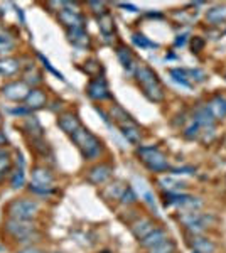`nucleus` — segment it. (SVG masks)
<instances>
[{
  "label": "nucleus",
  "mask_w": 226,
  "mask_h": 253,
  "mask_svg": "<svg viewBox=\"0 0 226 253\" xmlns=\"http://www.w3.org/2000/svg\"><path fill=\"white\" fill-rule=\"evenodd\" d=\"M135 78H137V83L140 84L142 93L145 95V98L149 101H154V103H160L164 100V88L162 83L159 81L157 75L154 73V69H150L145 64H137L134 69Z\"/></svg>",
  "instance_id": "nucleus-1"
},
{
  "label": "nucleus",
  "mask_w": 226,
  "mask_h": 253,
  "mask_svg": "<svg viewBox=\"0 0 226 253\" xmlns=\"http://www.w3.org/2000/svg\"><path fill=\"white\" fill-rule=\"evenodd\" d=\"M71 140L75 142V145L80 149L81 156L86 161H94V159L100 157V154L103 152V144L96 135H93L88 128L80 126L75 133L71 135Z\"/></svg>",
  "instance_id": "nucleus-2"
},
{
  "label": "nucleus",
  "mask_w": 226,
  "mask_h": 253,
  "mask_svg": "<svg viewBox=\"0 0 226 253\" xmlns=\"http://www.w3.org/2000/svg\"><path fill=\"white\" fill-rule=\"evenodd\" d=\"M5 213L9 218L32 221V218H36L39 213V203L34 201V199H27V198L14 199V201H10L9 205H7Z\"/></svg>",
  "instance_id": "nucleus-3"
},
{
  "label": "nucleus",
  "mask_w": 226,
  "mask_h": 253,
  "mask_svg": "<svg viewBox=\"0 0 226 253\" xmlns=\"http://www.w3.org/2000/svg\"><path fill=\"white\" fill-rule=\"evenodd\" d=\"M138 157L143 162V166L147 167L152 172H164V170H169V162H167V157L164 152H160L155 145L150 147H140L137 150Z\"/></svg>",
  "instance_id": "nucleus-4"
},
{
  "label": "nucleus",
  "mask_w": 226,
  "mask_h": 253,
  "mask_svg": "<svg viewBox=\"0 0 226 253\" xmlns=\"http://www.w3.org/2000/svg\"><path fill=\"white\" fill-rule=\"evenodd\" d=\"M3 231L7 235L14 236L19 242H26V240L36 231L34 223L27 221V219H15V218H9L5 223H3Z\"/></svg>",
  "instance_id": "nucleus-5"
},
{
  "label": "nucleus",
  "mask_w": 226,
  "mask_h": 253,
  "mask_svg": "<svg viewBox=\"0 0 226 253\" xmlns=\"http://www.w3.org/2000/svg\"><path fill=\"white\" fill-rule=\"evenodd\" d=\"M29 91L31 89L24 81H10L2 86V95L12 101H26Z\"/></svg>",
  "instance_id": "nucleus-6"
},
{
  "label": "nucleus",
  "mask_w": 226,
  "mask_h": 253,
  "mask_svg": "<svg viewBox=\"0 0 226 253\" xmlns=\"http://www.w3.org/2000/svg\"><path fill=\"white\" fill-rule=\"evenodd\" d=\"M57 19L59 22L66 27L68 31L73 29H85V15H81L78 10H68V9H61L57 12Z\"/></svg>",
  "instance_id": "nucleus-7"
},
{
  "label": "nucleus",
  "mask_w": 226,
  "mask_h": 253,
  "mask_svg": "<svg viewBox=\"0 0 226 253\" xmlns=\"http://www.w3.org/2000/svg\"><path fill=\"white\" fill-rule=\"evenodd\" d=\"M86 93L88 96L94 101H103L106 98H110V88L108 83L103 76H98V78H93L88 83V88H86Z\"/></svg>",
  "instance_id": "nucleus-8"
},
{
  "label": "nucleus",
  "mask_w": 226,
  "mask_h": 253,
  "mask_svg": "<svg viewBox=\"0 0 226 253\" xmlns=\"http://www.w3.org/2000/svg\"><path fill=\"white\" fill-rule=\"evenodd\" d=\"M113 174V167L108 166V164H96L93 166L91 169L88 170V174H86V181L90 182V184L93 186H100L103 184V182L108 181L110 177H112Z\"/></svg>",
  "instance_id": "nucleus-9"
},
{
  "label": "nucleus",
  "mask_w": 226,
  "mask_h": 253,
  "mask_svg": "<svg viewBox=\"0 0 226 253\" xmlns=\"http://www.w3.org/2000/svg\"><path fill=\"white\" fill-rule=\"evenodd\" d=\"M57 126H59L64 133H68V135L71 137L73 133H75L76 130L81 126V122H80V118H78L76 113L66 112V113H61V115L57 117Z\"/></svg>",
  "instance_id": "nucleus-10"
},
{
  "label": "nucleus",
  "mask_w": 226,
  "mask_h": 253,
  "mask_svg": "<svg viewBox=\"0 0 226 253\" xmlns=\"http://www.w3.org/2000/svg\"><path fill=\"white\" fill-rule=\"evenodd\" d=\"M24 107L29 108L31 112H34V110H41L46 107L47 103V98H46V93L43 91V89L39 88H32L31 91H29V95L26 98V101H24Z\"/></svg>",
  "instance_id": "nucleus-11"
},
{
  "label": "nucleus",
  "mask_w": 226,
  "mask_h": 253,
  "mask_svg": "<svg viewBox=\"0 0 226 253\" xmlns=\"http://www.w3.org/2000/svg\"><path fill=\"white\" fill-rule=\"evenodd\" d=\"M130 230H132V235L135 236V238L140 242V240H143L147 235L155 230V224L149 218H142V219H137L135 223H132Z\"/></svg>",
  "instance_id": "nucleus-12"
},
{
  "label": "nucleus",
  "mask_w": 226,
  "mask_h": 253,
  "mask_svg": "<svg viewBox=\"0 0 226 253\" xmlns=\"http://www.w3.org/2000/svg\"><path fill=\"white\" fill-rule=\"evenodd\" d=\"M22 130L26 132V135L31 137V140H38V138H43L44 135L43 125L36 117H26V120L22 124Z\"/></svg>",
  "instance_id": "nucleus-13"
},
{
  "label": "nucleus",
  "mask_w": 226,
  "mask_h": 253,
  "mask_svg": "<svg viewBox=\"0 0 226 253\" xmlns=\"http://www.w3.org/2000/svg\"><path fill=\"white\" fill-rule=\"evenodd\" d=\"M166 240H169V235H167L166 230H162V228H155L152 233H149L143 240H140V247L142 248H147V250H150V248L157 247L162 242H166Z\"/></svg>",
  "instance_id": "nucleus-14"
},
{
  "label": "nucleus",
  "mask_w": 226,
  "mask_h": 253,
  "mask_svg": "<svg viewBox=\"0 0 226 253\" xmlns=\"http://www.w3.org/2000/svg\"><path fill=\"white\" fill-rule=\"evenodd\" d=\"M189 245L192 247V250L198 252V253H215L216 252V245L209 238H204L203 235H192Z\"/></svg>",
  "instance_id": "nucleus-15"
},
{
  "label": "nucleus",
  "mask_w": 226,
  "mask_h": 253,
  "mask_svg": "<svg viewBox=\"0 0 226 253\" xmlns=\"http://www.w3.org/2000/svg\"><path fill=\"white\" fill-rule=\"evenodd\" d=\"M122 135L127 138V142H130L132 145H138L142 140V130L138 128L135 122H129V124L120 125Z\"/></svg>",
  "instance_id": "nucleus-16"
},
{
  "label": "nucleus",
  "mask_w": 226,
  "mask_h": 253,
  "mask_svg": "<svg viewBox=\"0 0 226 253\" xmlns=\"http://www.w3.org/2000/svg\"><path fill=\"white\" fill-rule=\"evenodd\" d=\"M32 184L38 186H51L54 182V175L47 167H34L32 169Z\"/></svg>",
  "instance_id": "nucleus-17"
},
{
  "label": "nucleus",
  "mask_w": 226,
  "mask_h": 253,
  "mask_svg": "<svg viewBox=\"0 0 226 253\" xmlns=\"http://www.w3.org/2000/svg\"><path fill=\"white\" fill-rule=\"evenodd\" d=\"M20 61L15 58H2L0 59V75L5 76V78H10V76H15L20 69Z\"/></svg>",
  "instance_id": "nucleus-18"
},
{
  "label": "nucleus",
  "mask_w": 226,
  "mask_h": 253,
  "mask_svg": "<svg viewBox=\"0 0 226 253\" xmlns=\"http://www.w3.org/2000/svg\"><path fill=\"white\" fill-rule=\"evenodd\" d=\"M201 128H206V126H215V117L211 115V112L208 110V107H199L198 110L194 112V120Z\"/></svg>",
  "instance_id": "nucleus-19"
},
{
  "label": "nucleus",
  "mask_w": 226,
  "mask_h": 253,
  "mask_svg": "<svg viewBox=\"0 0 226 253\" xmlns=\"http://www.w3.org/2000/svg\"><path fill=\"white\" fill-rule=\"evenodd\" d=\"M206 107H208L209 112H211V115L215 117V120L226 117V98H223V96H215L206 105Z\"/></svg>",
  "instance_id": "nucleus-20"
},
{
  "label": "nucleus",
  "mask_w": 226,
  "mask_h": 253,
  "mask_svg": "<svg viewBox=\"0 0 226 253\" xmlns=\"http://www.w3.org/2000/svg\"><path fill=\"white\" fill-rule=\"evenodd\" d=\"M68 39H69V42L76 47H88L90 46V36L85 29L68 31Z\"/></svg>",
  "instance_id": "nucleus-21"
},
{
  "label": "nucleus",
  "mask_w": 226,
  "mask_h": 253,
  "mask_svg": "<svg viewBox=\"0 0 226 253\" xmlns=\"http://www.w3.org/2000/svg\"><path fill=\"white\" fill-rule=\"evenodd\" d=\"M98 27H100V32L105 36V38H112L115 32V19L112 14H103L98 17Z\"/></svg>",
  "instance_id": "nucleus-22"
},
{
  "label": "nucleus",
  "mask_w": 226,
  "mask_h": 253,
  "mask_svg": "<svg viewBox=\"0 0 226 253\" xmlns=\"http://www.w3.org/2000/svg\"><path fill=\"white\" fill-rule=\"evenodd\" d=\"M117 58H118V61H120V64L127 69V71H132V69H134V64H135V58H134L132 51H130L129 47L118 46V47H117Z\"/></svg>",
  "instance_id": "nucleus-23"
},
{
  "label": "nucleus",
  "mask_w": 226,
  "mask_h": 253,
  "mask_svg": "<svg viewBox=\"0 0 226 253\" xmlns=\"http://www.w3.org/2000/svg\"><path fill=\"white\" fill-rule=\"evenodd\" d=\"M191 194H184V193H167L164 194V206H181L184 208V205L191 199Z\"/></svg>",
  "instance_id": "nucleus-24"
},
{
  "label": "nucleus",
  "mask_w": 226,
  "mask_h": 253,
  "mask_svg": "<svg viewBox=\"0 0 226 253\" xmlns=\"http://www.w3.org/2000/svg\"><path fill=\"white\" fill-rule=\"evenodd\" d=\"M24 83L27 86H38V84L43 83V75L38 71V68L34 64H29L26 71H24Z\"/></svg>",
  "instance_id": "nucleus-25"
},
{
  "label": "nucleus",
  "mask_w": 226,
  "mask_h": 253,
  "mask_svg": "<svg viewBox=\"0 0 226 253\" xmlns=\"http://www.w3.org/2000/svg\"><path fill=\"white\" fill-rule=\"evenodd\" d=\"M110 115H112V120L115 124H118V126L123 124H129V122H134L132 117H130L122 107H118V105H113L112 110H110Z\"/></svg>",
  "instance_id": "nucleus-26"
},
{
  "label": "nucleus",
  "mask_w": 226,
  "mask_h": 253,
  "mask_svg": "<svg viewBox=\"0 0 226 253\" xmlns=\"http://www.w3.org/2000/svg\"><path fill=\"white\" fill-rule=\"evenodd\" d=\"M171 78L176 81V83L182 84L184 88H191V81H189V76H187V69H182V68H174L169 71Z\"/></svg>",
  "instance_id": "nucleus-27"
},
{
  "label": "nucleus",
  "mask_w": 226,
  "mask_h": 253,
  "mask_svg": "<svg viewBox=\"0 0 226 253\" xmlns=\"http://www.w3.org/2000/svg\"><path fill=\"white\" fill-rule=\"evenodd\" d=\"M225 19H226V9L221 5L213 7V9H209L206 12V20L209 24H220V22H223Z\"/></svg>",
  "instance_id": "nucleus-28"
},
{
  "label": "nucleus",
  "mask_w": 226,
  "mask_h": 253,
  "mask_svg": "<svg viewBox=\"0 0 226 253\" xmlns=\"http://www.w3.org/2000/svg\"><path fill=\"white\" fill-rule=\"evenodd\" d=\"M14 49H15V39L12 38L10 34L3 32V34L0 36V56L10 54Z\"/></svg>",
  "instance_id": "nucleus-29"
},
{
  "label": "nucleus",
  "mask_w": 226,
  "mask_h": 253,
  "mask_svg": "<svg viewBox=\"0 0 226 253\" xmlns=\"http://www.w3.org/2000/svg\"><path fill=\"white\" fill-rule=\"evenodd\" d=\"M127 189V186H123L122 182H113L103 191V198L106 199H120L123 191Z\"/></svg>",
  "instance_id": "nucleus-30"
},
{
  "label": "nucleus",
  "mask_w": 226,
  "mask_h": 253,
  "mask_svg": "<svg viewBox=\"0 0 226 253\" xmlns=\"http://www.w3.org/2000/svg\"><path fill=\"white\" fill-rule=\"evenodd\" d=\"M132 41H134L135 46H138L140 49H157L159 47L157 42H152L149 38H145V36L140 34V32H135L132 36Z\"/></svg>",
  "instance_id": "nucleus-31"
},
{
  "label": "nucleus",
  "mask_w": 226,
  "mask_h": 253,
  "mask_svg": "<svg viewBox=\"0 0 226 253\" xmlns=\"http://www.w3.org/2000/svg\"><path fill=\"white\" fill-rule=\"evenodd\" d=\"M81 69H83L88 76H91V78H98V76H100V71H101V64L98 63L96 59H88L83 66H81Z\"/></svg>",
  "instance_id": "nucleus-32"
},
{
  "label": "nucleus",
  "mask_w": 226,
  "mask_h": 253,
  "mask_svg": "<svg viewBox=\"0 0 226 253\" xmlns=\"http://www.w3.org/2000/svg\"><path fill=\"white\" fill-rule=\"evenodd\" d=\"M26 184V174H24V167H17V169L12 172L10 177V186L12 189H20Z\"/></svg>",
  "instance_id": "nucleus-33"
},
{
  "label": "nucleus",
  "mask_w": 226,
  "mask_h": 253,
  "mask_svg": "<svg viewBox=\"0 0 226 253\" xmlns=\"http://www.w3.org/2000/svg\"><path fill=\"white\" fill-rule=\"evenodd\" d=\"M160 184L167 189V193H179L181 189H184L186 187V182H179V181H174V179L171 177H166L160 181Z\"/></svg>",
  "instance_id": "nucleus-34"
},
{
  "label": "nucleus",
  "mask_w": 226,
  "mask_h": 253,
  "mask_svg": "<svg viewBox=\"0 0 226 253\" xmlns=\"http://www.w3.org/2000/svg\"><path fill=\"white\" fill-rule=\"evenodd\" d=\"M149 253H176V243L172 240H166V242H162L157 247L150 248Z\"/></svg>",
  "instance_id": "nucleus-35"
},
{
  "label": "nucleus",
  "mask_w": 226,
  "mask_h": 253,
  "mask_svg": "<svg viewBox=\"0 0 226 253\" xmlns=\"http://www.w3.org/2000/svg\"><path fill=\"white\" fill-rule=\"evenodd\" d=\"M10 170V156L5 149H0V177Z\"/></svg>",
  "instance_id": "nucleus-36"
},
{
  "label": "nucleus",
  "mask_w": 226,
  "mask_h": 253,
  "mask_svg": "<svg viewBox=\"0 0 226 253\" xmlns=\"http://www.w3.org/2000/svg\"><path fill=\"white\" fill-rule=\"evenodd\" d=\"M120 203L123 206H132L137 203V194H135V191L132 189V187L127 186V189L123 191L122 198H120Z\"/></svg>",
  "instance_id": "nucleus-37"
},
{
  "label": "nucleus",
  "mask_w": 226,
  "mask_h": 253,
  "mask_svg": "<svg viewBox=\"0 0 226 253\" xmlns=\"http://www.w3.org/2000/svg\"><path fill=\"white\" fill-rule=\"evenodd\" d=\"M182 135H184V138H187V140H194V138H198L201 135V126L196 124V122H192L191 125L186 126Z\"/></svg>",
  "instance_id": "nucleus-38"
},
{
  "label": "nucleus",
  "mask_w": 226,
  "mask_h": 253,
  "mask_svg": "<svg viewBox=\"0 0 226 253\" xmlns=\"http://www.w3.org/2000/svg\"><path fill=\"white\" fill-rule=\"evenodd\" d=\"M187 76L189 81H194V83H204L208 80V75L203 71V69H187Z\"/></svg>",
  "instance_id": "nucleus-39"
},
{
  "label": "nucleus",
  "mask_w": 226,
  "mask_h": 253,
  "mask_svg": "<svg viewBox=\"0 0 226 253\" xmlns=\"http://www.w3.org/2000/svg\"><path fill=\"white\" fill-rule=\"evenodd\" d=\"M29 191L34 194H41V196H49L54 193V189H52L51 186H38V184H32V182H31V186H29Z\"/></svg>",
  "instance_id": "nucleus-40"
},
{
  "label": "nucleus",
  "mask_w": 226,
  "mask_h": 253,
  "mask_svg": "<svg viewBox=\"0 0 226 253\" xmlns=\"http://www.w3.org/2000/svg\"><path fill=\"white\" fill-rule=\"evenodd\" d=\"M38 58H39L41 61H43L44 68H47V69H49V71H51V73H52V75H54V76H57V78H59V80H64V76H63V75H61V73H59V71H56V69H54V68H52V64H51V63H49V61H47L46 58H44V56H43V54H41V52H38Z\"/></svg>",
  "instance_id": "nucleus-41"
},
{
  "label": "nucleus",
  "mask_w": 226,
  "mask_h": 253,
  "mask_svg": "<svg viewBox=\"0 0 226 253\" xmlns=\"http://www.w3.org/2000/svg\"><path fill=\"white\" fill-rule=\"evenodd\" d=\"M88 5L91 7L94 14H98V15H103V14H106V10H105V3H103V2H90Z\"/></svg>",
  "instance_id": "nucleus-42"
},
{
  "label": "nucleus",
  "mask_w": 226,
  "mask_h": 253,
  "mask_svg": "<svg viewBox=\"0 0 226 253\" xmlns=\"http://www.w3.org/2000/svg\"><path fill=\"white\" fill-rule=\"evenodd\" d=\"M191 47H192V52H199V51H203V47H204V39H201V38H192V42H191Z\"/></svg>",
  "instance_id": "nucleus-43"
},
{
  "label": "nucleus",
  "mask_w": 226,
  "mask_h": 253,
  "mask_svg": "<svg viewBox=\"0 0 226 253\" xmlns=\"http://www.w3.org/2000/svg\"><path fill=\"white\" fill-rule=\"evenodd\" d=\"M29 112H31V110H29V108H26V107L10 110V113H14V115H29Z\"/></svg>",
  "instance_id": "nucleus-44"
},
{
  "label": "nucleus",
  "mask_w": 226,
  "mask_h": 253,
  "mask_svg": "<svg viewBox=\"0 0 226 253\" xmlns=\"http://www.w3.org/2000/svg\"><path fill=\"white\" fill-rule=\"evenodd\" d=\"M172 174H192L194 170L191 167H182V169H171Z\"/></svg>",
  "instance_id": "nucleus-45"
},
{
  "label": "nucleus",
  "mask_w": 226,
  "mask_h": 253,
  "mask_svg": "<svg viewBox=\"0 0 226 253\" xmlns=\"http://www.w3.org/2000/svg\"><path fill=\"white\" fill-rule=\"evenodd\" d=\"M17 253H43L39 250V248H34V247H27V248H22V250H19Z\"/></svg>",
  "instance_id": "nucleus-46"
},
{
  "label": "nucleus",
  "mask_w": 226,
  "mask_h": 253,
  "mask_svg": "<svg viewBox=\"0 0 226 253\" xmlns=\"http://www.w3.org/2000/svg\"><path fill=\"white\" fill-rule=\"evenodd\" d=\"M118 7H122V9H129L130 12H138V9L132 3H118Z\"/></svg>",
  "instance_id": "nucleus-47"
},
{
  "label": "nucleus",
  "mask_w": 226,
  "mask_h": 253,
  "mask_svg": "<svg viewBox=\"0 0 226 253\" xmlns=\"http://www.w3.org/2000/svg\"><path fill=\"white\" fill-rule=\"evenodd\" d=\"M186 38H187V36L186 34H182V36H178V39H176V46H182V44L184 42H186Z\"/></svg>",
  "instance_id": "nucleus-48"
},
{
  "label": "nucleus",
  "mask_w": 226,
  "mask_h": 253,
  "mask_svg": "<svg viewBox=\"0 0 226 253\" xmlns=\"http://www.w3.org/2000/svg\"><path fill=\"white\" fill-rule=\"evenodd\" d=\"M3 145H7V137H5V133L0 130V149H3Z\"/></svg>",
  "instance_id": "nucleus-49"
},
{
  "label": "nucleus",
  "mask_w": 226,
  "mask_h": 253,
  "mask_svg": "<svg viewBox=\"0 0 226 253\" xmlns=\"http://www.w3.org/2000/svg\"><path fill=\"white\" fill-rule=\"evenodd\" d=\"M17 15H19V17H20V22H26V19H24V14H22V10H20V9H17Z\"/></svg>",
  "instance_id": "nucleus-50"
},
{
  "label": "nucleus",
  "mask_w": 226,
  "mask_h": 253,
  "mask_svg": "<svg viewBox=\"0 0 226 253\" xmlns=\"http://www.w3.org/2000/svg\"><path fill=\"white\" fill-rule=\"evenodd\" d=\"M3 32H5V31H3V27H2V26H0V36H2V34H3Z\"/></svg>",
  "instance_id": "nucleus-51"
},
{
  "label": "nucleus",
  "mask_w": 226,
  "mask_h": 253,
  "mask_svg": "<svg viewBox=\"0 0 226 253\" xmlns=\"http://www.w3.org/2000/svg\"><path fill=\"white\" fill-rule=\"evenodd\" d=\"M0 17H3V10L2 9H0Z\"/></svg>",
  "instance_id": "nucleus-52"
},
{
  "label": "nucleus",
  "mask_w": 226,
  "mask_h": 253,
  "mask_svg": "<svg viewBox=\"0 0 226 253\" xmlns=\"http://www.w3.org/2000/svg\"><path fill=\"white\" fill-rule=\"evenodd\" d=\"M0 125H2V115H0Z\"/></svg>",
  "instance_id": "nucleus-53"
},
{
  "label": "nucleus",
  "mask_w": 226,
  "mask_h": 253,
  "mask_svg": "<svg viewBox=\"0 0 226 253\" xmlns=\"http://www.w3.org/2000/svg\"><path fill=\"white\" fill-rule=\"evenodd\" d=\"M101 253H110V252H106V250H105V252H101Z\"/></svg>",
  "instance_id": "nucleus-54"
},
{
  "label": "nucleus",
  "mask_w": 226,
  "mask_h": 253,
  "mask_svg": "<svg viewBox=\"0 0 226 253\" xmlns=\"http://www.w3.org/2000/svg\"><path fill=\"white\" fill-rule=\"evenodd\" d=\"M192 253H198V252H192Z\"/></svg>",
  "instance_id": "nucleus-55"
},
{
  "label": "nucleus",
  "mask_w": 226,
  "mask_h": 253,
  "mask_svg": "<svg viewBox=\"0 0 226 253\" xmlns=\"http://www.w3.org/2000/svg\"><path fill=\"white\" fill-rule=\"evenodd\" d=\"M225 80H226V75H225Z\"/></svg>",
  "instance_id": "nucleus-56"
}]
</instances>
